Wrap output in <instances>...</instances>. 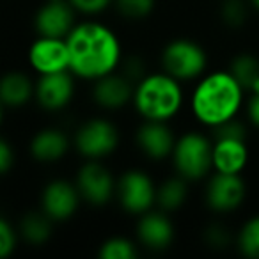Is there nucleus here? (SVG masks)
<instances>
[{
  "label": "nucleus",
  "mask_w": 259,
  "mask_h": 259,
  "mask_svg": "<svg viewBox=\"0 0 259 259\" xmlns=\"http://www.w3.org/2000/svg\"><path fill=\"white\" fill-rule=\"evenodd\" d=\"M69 71L85 80H98L115 71L121 62V43L114 30L98 22L76 23L66 36Z\"/></svg>",
  "instance_id": "obj_1"
},
{
  "label": "nucleus",
  "mask_w": 259,
  "mask_h": 259,
  "mask_svg": "<svg viewBox=\"0 0 259 259\" xmlns=\"http://www.w3.org/2000/svg\"><path fill=\"white\" fill-rule=\"evenodd\" d=\"M243 93L245 89L229 69L208 73L201 76L192 93V112L201 124L217 128L236 117L243 103Z\"/></svg>",
  "instance_id": "obj_2"
},
{
  "label": "nucleus",
  "mask_w": 259,
  "mask_h": 259,
  "mask_svg": "<svg viewBox=\"0 0 259 259\" xmlns=\"http://www.w3.org/2000/svg\"><path fill=\"white\" fill-rule=\"evenodd\" d=\"M132 103L144 121L167 122L183 107L181 82L165 71L144 75L135 85Z\"/></svg>",
  "instance_id": "obj_3"
},
{
  "label": "nucleus",
  "mask_w": 259,
  "mask_h": 259,
  "mask_svg": "<svg viewBox=\"0 0 259 259\" xmlns=\"http://www.w3.org/2000/svg\"><path fill=\"white\" fill-rule=\"evenodd\" d=\"M213 142L197 132H188L174 144L172 160L178 174L188 181L202 180L213 169Z\"/></svg>",
  "instance_id": "obj_4"
},
{
  "label": "nucleus",
  "mask_w": 259,
  "mask_h": 259,
  "mask_svg": "<svg viewBox=\"0 0 259 259\" xmlns=\"http://www.w3.org/2000/svg\"><path fill=\"white\" fill-rule=\"evenodd\" d=\"M163 71L180 82L201 78L208 66L204 48L192 39H174L162 52Z\"/></svg>",
  "instance_id": "obj_5"
},
{
  "label": "nucleus",
  "mask_w": 259,
  "mask_h": 259,
  "mask_svg": "<svg viewBox=\"0 0 259 259\" xmlns=\"http://www.w3.org/2000/svg\"><path fill=\"white\" fill-rule=\"evenodd\" d=\"M119 144L115 126L107 119H91L78 128L75 135V148L82 156L98 160L110 155Z\"/></svg>",
  "instance_id": "obj_6"
},
{
  "label": "nucleus",
  "mask_w": 259,
  "mask_h": 259,
  "mask_svg": "<svg viewBox=\"0 0 259 259\" xmlns=\"http://www.w3.org/2000/svg\"><path fill=\"white\" fill-rule=\"evenodd\" d=\"M117 197L121 206L128 213L142 215L149 211L156 201V188L151 178L142 170H128L121 176L117 187Z\"/></svg>",
  "instance_id": "obj_7"
},
{
  "label": "nucleus",
  "mask_w": 259,
  "mask_h": 259,
  "mask_svg": "<svg viewBox=\"0 0 259 259\" xmlns=\"http://www.w3.org/2000/svg\"><path fill=\"white\" fill-rule=\"evenodd\" d=\"M247 195V187L240 174L215 172L206 187V202L213 211L227 213L240 208Z\"/></svg>",
  "instance_id": "obj_8"
},
{
  "label": "nucleus",
  "mask_w": 259,
  "mask_h": 259,
  "mask_svg": "<svg viewBox=\"0 0 259 259\" xmlns=\"http://www.w3.org/2000/svg\"><path fill=\"white\" fill-rule=\"evenodd\" d=\"M115 181L110 170L98 163L96 160H89L76 176V188L80 197L85 199L93 206H103L112 199L115 192Z\"/></svg>",
  "instance_id": "obj_9"
},
{
  "label": "nucleus",
  "mask_w": 259,
  "mask_h": 259,
  "mask_svg": "<svg viewBox=\"0 0 259 259\" xmlns=\"http://www.w3.org/2000/svg\"><path fill=\"white\" fill-rule=\"evenodd\" d=\"M29 62L39 75L68 71L69 52L66 37L39 36L29 48Z\"/></svg>",
  "instance_id": "obj_10"
},
{
  "label": "nucleus",
  "mask_w": 259,
  "mask_h": 259,
  "mask_svg": "<svg viewBox=\"0 0 259 259\" xmlns=\"http://www.w3.org/2000/svg\"><path fill=\"white\" fill-rule=\"evenodd\" d=\"M80 202V192L76 185L69 181L55 180L45 187L41 195V208L54 222H62L75 215Z\"/></svg>",
  "instance_id": "obj_11"
},
{
  "label": "nucleus",
  "mask_w": 259,
  "mask_h": 259,
  "mask_svg": "<svg viewBox=\"0 0 259 259\" xmlns=\"http://www.w3.org/2000/svg\"><path fill=\"white\" fill-rule=\"evenodd\" d=\"M73 93H75V82L69 69L41 75L34 89V96L41 107L52 112L64 108L71 101Z\"/></svg>",
  "instance_id": "obj_12"
},
{
  "label": "nucleus",
  "mask_w": 259,
  "mask_h": 259,
  "mask_svg": "<svg viewBox=\"0 0 259 259\" xmlns=\"http://www.w3.org/2000/svg\"><path fill=\"white\" fill-rule=\"evenodd\" d=\"M34 25L39 36L66 37L76 25L75 9L68 0H47L34 18Z\"/></svg>",
  "instance_id": "obj_13"
},
{
  "label": "nucleus",
  "mask_w": 259,
  "mask_h": 259,
  "mask_svg": "<svg viewBox=\"0 0 259 259\" xmlns=\"http://www.w3.org/2000/svg\"><path fill=\"white\" fill-rule=\"evenodd\" d=\"M211 162L215 172L240 174L248 163V148L245 139H215L211 149Z\"/></svg>",
  "instance_id": "obj_14"
},
{
  "label": "nucleus",
  "mask_w": 259,
  "mask_h": 259,
  "mask_svg": "<svg viewBox=\"0 0 259 259\" xmlns=\"http://www.w3.org/2000/svg\"><path fill=\"white\" fill-rule=\"evenodd\" d=\"M134 89L132 80L128 76L117 75L115 71L94 80L93 96L100 107L107 110H117L122 108L128 101L134 98Z\"/></svg>",
  "instance_id": "obj_15"
},
{
  "label": "nucleus",
  "mask_w": 259,
  "mask_h": 259,
  "mask_svg": "<svg viewBox=\"0 0 259 259\" xmlns=\"http://www.w3.org/2000/svg\"><path fill=\"white\" fill-rule=\"evenodd\" d=\"M137 144L146 156L153 160H163L172 155L176 139L167 122L144 121V124L137 132Z\"/></svg>",
  "instance_id": "obj_16"
},
{
  "label": "nucleus",
  "mask_w": 259,
  "mask_h": 259,
  "mask_svg": "<svg viewBox=\"0 0 259 259\" xmlns=\"http://www.w3.org/2000/svg\"><path fill=\"white\" fill-rule=\"evenodd\" d=\"M139 240L151 250H163L172 243L174 227L172 222L163 213L146 211L137 226Z\"/></svg>",
  "instance_id": "obj_17"
},
{
  "label": "nucleus",
  "mask_w": 259,
  "mask_h": 259,
  "mask_svg": "<svg viewBox=\"0 0 259 259\" xmlns=\"http://www.w3.org/2000/svg\"><path fill=\"white\" fill-rule=\"evenodd\" d=\"M69 141L64 132L55 128H47L36 135L30 142V153L37 162L52 163L59 162L68 153Z\"/></svg>",
  "instance_id": "obj_18"
},
{
  "label": "nucleus",
  "mask_w": 259,
  "mask_h": 259,
  "mask_svg": "<svg viewBox=\"0 0 259 259\" xmlns=\"http://www.w3.org/2000/svg\"><path fill=\"white\" fill-rule=\"evenodd\" d=\"M36 85L22 71H9L0 78V103L4 107L20 108L34 96Z\"/></svg>",
  "instance_id": "obj_19"
},
{
  "label": "nucleus",
  "mask_w": 259,
  "mask_h": 259,
  "mask_svg": "<svg viewBox=\"0 0 259 259\" xmlns=\"http://www.w3.org/2000/svg\"><path fill=\"white\" fill-rule=\"evenodd\" d=\"M52 222L54 220L45 211H34L23 217L22 220V234L29 243L32 245H43L48 241L52 234Z\"/></svg>",
  "instance_id": "obj_20"
},
{
  "label": "nucleus",
  "mask_w": 259,
  "mask_h": 259,
  "mask_svg": "<svg viewBox=\"0 0 259 259\" xmlns=\"http://www.w3.org/2000/svg\"><path fill=\"white\" fill-rule=\"evenodd\" d=\"M185 178H172L167 180L156 190V201L165 211H174L187 201V183Z\"/></svg>",
  "instance_id": "obj_21"
},
{
  "label": "nucleus",
  "mask_w": 259,
  "mask_h": 259,
  "mask_svg": "<svg viewBox=\"0 0 259 259\" xmlns=\"http://www.w3.org/2000/svg\"><path fill=\"white\" fill-rule=\"evenodd\" d=\"M229 71L240 82V85L248 91L259 78V59L252 54H240L231 61Z\"/></svg>",
  "instance_id": "obj_22"
},
{
  "label": "nucleus",
  "mask_w": 259,
  "mask_h": 259,
  "mask_svg": "<svg viewBox=\"0 0 259 259\" xmlns=\"http://www.w3.org/2000/svg\"><path fill=\"white\" fill-rule=\"evenodd\" d=\"M238 248L245 257L259 259V215L248 219L238 233Z\"/></svg>",
  "instance_id": "obj_23"
},
{
  "label": "nucleus",
  "mask_w": 259,
  "mask_h": 259,
  "mask_svg": "<svg viewBox=\"0 0 259 259\" xmlns=\"http://www.w3.org/2000/svg\"><path fill=\"white\" fill-rule=\"evenodd\" d=\"M101 259H134L137 257L135 245L126 238H110L100 248Z\"/></svg>",
  "instance_id": "obj_24"
},
{
  "label": "nucleus",
  "mask_w": 259,
  "mask_h": 259,
  "mask_svg": "<svg viewBox=\"0 0 259 259\" xmlns=\"http://www.w3.org/2000/svg\"><path fill=\"white\" fill-rule=\"evenodd\" d=\"M115 8L126 18L141 20L151 15L155 9V0H115Z\"/></svg>",
  "instance_id": "obj_25"
},
{
  "label": "nucleus",
  "mask_w": 259,
  "mask_h": 259,
  "mask_svg": "<svg viewBox=\"0 0 259 259\" xmlns=\"http://www.w3.org/2000/svg\"><path fill=\"white\" fill-rule=\"evenodd\" d=\"M220 13H222L224 23L233 27V29L245 25L248 18V8L243 0H226Z\"/></svg>",
  "instance_id": "obj_26"
},
{
  "label": "nucleus",
  "mask_w": 259,
  "mask_h": 259,
  "mask_svg": "<svg viewBox=\"0 0 259 259\" xmlns=\"http://www.w3.org/2000/svg\"><path fill=\"white\" fill-rule=\"evenodd\" d=\"M16 247V234L8 220L0 219V259L13 254Z\"/></svg>",
  "instance_id": "obj_27"
},
{
  "label": "nucleus",
  "mask_w": 259,
  "mask_h": 259,
  "mask_svg": "<svg viewBox=\"0 0 259 259\" xmlns=\"http://www.w3.org/2000/svg\"><path fill=\"white\" fill-rule=\"evenodd\" d=\"M73 9L83 15H98L110 6L112 0H68Z\"/></svg>",
  "instance_id": "obj_28"
},
{
  "label": "nucleus",
  "mask_w": 259,
  "mask_h": 259,
  "mask_svg": "<svg viewBox=\"0 0 259 259\" xmlns=\"http://www.w3.org/2000/svg\"><path fill=\"white\" fill-rule=\"evenodd\" d=\"M206 241H208L211 247H224L229 241V234L224 229L222 226H211L206 231Z\"/></svg>",
  "instance_id": "obj_29"
},
{
  "label": "nucleus",
  "mask_w": 259,
  "mask_h": 259,
  "mask_svg": "<svg viewBox=\"0 0 259 259\" xmlns=\"http://www.w3.org/2000/svg\"><path fill=\"white\" fill-rule=\"evenodd\" d=\"M15 162V155H13V149L4 139H0V174L8 172L13 167Z\"/></svg>",
  "instance_id": "obj_30"
},
{
  "label": "nucleus",
  "mask_w": 259,
  "mask_h": 259,
  "mask_svg": "<svg viewBox=\"0 0 259 259\" xmlns=\"http://www.w3.org/2000/svg\"><path fill=\"white\" fill-rule=\"evenodd\" d=\"M248 117H250L252 124L259 128V94H252L250 101H248Z\"/></svg>",
  "instance_id": "obj_31"
},
{
  "label": "nucleus",
  "mask_w": 259,
  "mask_h": 259,
  "mask_svg": "<svg viewBox=\"0 0 259 259\" xmlns=\"http://www.w3.org/2000/svg\"><path fill=\"white\" fill-rule=\"evenodd\" d=\"M248 91H250L252 94H259V78L255 80L254 83H252V87H250V89H248Z\"/></svg>",
  "instance_id": "obj_32"
},
{
  "label": "nucleus",
  "mask_w": 259,
  "mask_h": 259,
  "mask_svg": "<svg viewBox=\"0 0 259 259\" xmlns=\"http://www.w3.org/2000/svg\"><path fill=\"white\" fill-rule=\"evenodd\" d=\"M248 2H250V4L254 6V8H255V9H257V11H259V0H248Z\"/></svg>",
  "instance_id": "obj_33"
},
{
  "label": "nucleus",
  "mask_w": 259,
  "mask_h": 259,
  "mask_svg": "<svg viewBox=\"0 0 259 259\" xmlns=\"http://www.w3.org/2000/svg\"><path fill=\"white\" fill-rule=\"evenodd\" d=\"M2 107H4V105L0 103V122H2Z\"/></svg>",
  "instance_id": "obj_34"
}]
</instances>
